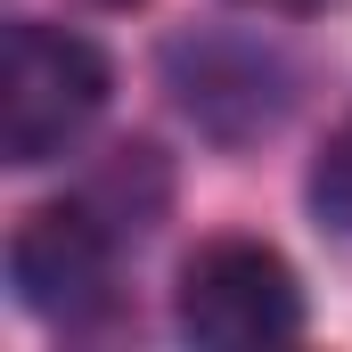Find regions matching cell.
Segmentation results:
<instances>
[{"label": "cell", "mask_w": 352, "mask_h": 352, "mask_svg": "<svg viewBox=\"0 0 352 352\" xmlns=\"http://www.w3.org/2000/svg\"><path fill=\"white\" fill-rule=\"evenodd\" d=\"M311 197H320V213H328L336 230H352V115H344V131L328 140L320 173H311Z\"/></svg>", "instance_id": "5b68a950"}, {"label": "cell", "mask_w": 352, "mask_h": 352, "mask_svg": "<svg viewBox=\"0 0 352 352\" xmlns=\"http://www.w3.org/2000/svg\"><path fill=\"white\" fill-rule=\"evenodd\" d=\"M107 107V58L66 25H8L0 41V156L50 164Z\"/></svg>", "instance_id": "6da1fadb"}, {"label": "cell", "mask_w": 352, "mask_h": 352, "mask_svg": "<svg viewBox=\"0 0 352 352\" xmlns=\"http://www.w3.org/2000/svg\"><path fill=\"white\" fill-rule=\"evenodd\" d=\"M180 328L197 344H287L303 328V287L254 238H221L180 270Z\"/></svg>", "instance_id": "7a4b0ae2"}, {"label": "cell", "mask_w": 352, "mask_h": 352, "mask_svg": "<svg viewBox=\"0 0 352 352\" xmlns=\"http://www.w3.org/2000/svg\"><path fill=\"white\" fill-rule=\"evenodd\" d=\"M107 221L90 205H41L16 238H8V278H16V303L41 311V320H90L107 303Z\"/></svg>", "instance_id": "3957f363"}, {"label": "cell", "mask_w": 352, "mask_h": 352, "mask_svg": "<svg viewBox=\"0 0 352 352\" xmlns=\"http://www.w3.org/2000/svg\"><path fill=\"white\" fill-rule=\"evenodd\" d=\"M173 82H180V107L221 131V140H246L278 123L287 90H278V66L263 50H238V41H197V50H173Z\"/></svg>", "instance_id": "277c9868"}, {"label": "cell", "mask_w": 352, "mask_h": 352, "mask_svg": "<svg viewBox=\"0 0 352 352\" xmlns=\"http://www.w3.org/2000/svg\"><path fill=\"white\" fill-rule=\"evenodd\" d=\"M115 8H123V0H115Z\"/></svg>", "instance_id": "52a82bcc"}, {"label": "cell", "mask_w": 352, "mask_h": 352, "mask_svg": "<svg viewBox=\"0 0 352 352\" xmlns=\"http://www.w3.org/2000/svg\"><path fill=\"white\" fill-rule=\"evenodd\" d=\"M246 8H320V0H246Z\"/></svg>", "instance_id": "8992f818"}]
</instances>
